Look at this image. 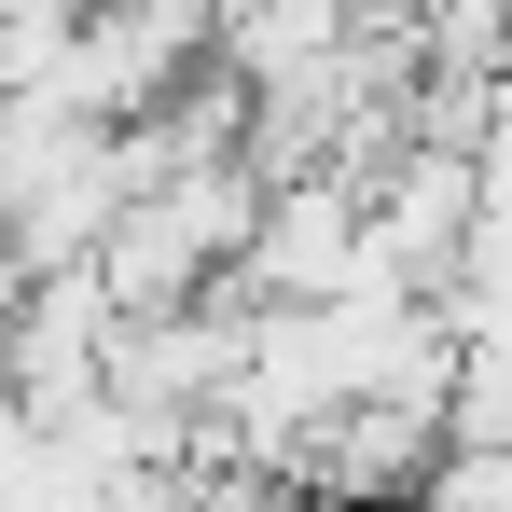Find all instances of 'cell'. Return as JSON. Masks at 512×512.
<instances>
[{
  "instance_id": "1",
  "label": "cell",
  "mask_w": 512,
  "mask_h": 512,
  "mask_svg": "<svg viewBox=\"0 0 512 512\" xmlns=\"http://www.w3.org/2000/svg\"><path fill=\"white\" fill-rule=\"evenodd\" d=\"M457 374H443V443L457 457H512V305H443Z\"/></svg>"
},
{
  "instance_id": "2",
  "label": "cell",
  "mask_w": 512,
  "mask_h": 512,
  "mask_svg": "<svg viewBox=\"0 0 512 512\" xmlns=\"http://www.w3.org/2000/svg\"><path fill=\"white\" fill-rule=\"evenodd\" d=\"M402 42H416V84H512V0H429Z\"/></svg>"
}]
</instances>
